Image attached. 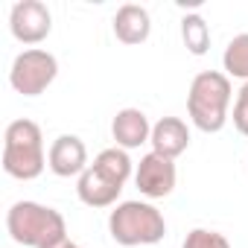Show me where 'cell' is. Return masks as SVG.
<instances>
[{"label":"cell","instance_id":"cell-8","mask_svg":"<svg viewBox=\"0 0 248 248\" xmlns=\"http://www.w3.org/2000/svg\"><path fill=\"white\" fill-rule=\"evenodd\" d=\"M175 181H178L175 161H170L158 152H149L140 158L138 172H135V184L146 199H167L175 190Z\"/></svg>","mask_w":248,"mask_h":248},{"label":"cell","instance_id":"cell-11","mask_svg":"<svg viewBox=\"0 0 248 248\" xmlns=\"http://www.w3.org/2000/svg\"><path fill=\"white\" fill-rule=\"evenodd\" d=\"M111 135L120 149H138V146L149 143V138H152L149 117L140 108H123V111H117V117L111 123Z\"/></svg>","mask_w":248,"mask_h":248},{"label":"cell","instance_id":"cell-4","mask_svg":"<svg viewBox=\"0 0 248 248\" xmlns=\"http://www.w3.org/2000/svg\"><path fill=\"white\" fill-rule=\"evenodd\" d=\"M44 135L35 120H12L3 135V170L18 181H32L44 172Z\"/></svg>","mask_w":248,"mask_h":248},{"label":"cell","instance_id":"cell-9","mask_svg":"<svg viewBox=\"0 0 248 248\" xmlns=\"http://www.w3.org/2000/svg\"><path fill=\"white\" fill-rule=\"evenodd\" d=\"M47 167L59 178H79L91 164H88V149L76 135H59L47 152Z\"/></svg>","mask_w":248,"mask_h":248},{"label":"cell","instance_id":"cell-16","mask_svg":"<svg viewBox=\"0 0 248 248\" xmlns=\"http://www.w3.org/2000/svg\"><path fill=\"white\" fill-rule=\"evenodd\" d=\"M233 126L239 135L248 138V82H242L239 93H236V102H233Z\"/></svg>","mask_w":248,"mask_h":248},{"label":"cell","instance_id":"cell-10","mask_svg":"<svg viewBox=\"0 0 248 248\" xmlns=\"http://www.w3.org/2000/svg\"><path fill=\"white\" fill-rule=\"evenodd\" d=\"M149 143H152V152L175 161L190 146V129H187V123L178 120V117H161L155 126H152Z\"/></svg>","mask_w":248,"mask_h":248},{"label":"cell","instance_id":"cell-17","mask_svg":"<svg viewBox=\"0 0 248 248\" xmlns=\"http://www.w3.org/2000/svg\"><path fill=\"white\" fill-rule=\"evenodd\" d=\"M53 248H82V245H76V242H70V239H64V242H59V245H53Z\"/></svg>","mask_w":248,"mask_h":248},{"label":"cell","instance_id":"cell-6","mask_svg":"<svg viewBox=\"0 0 248 248\" xmlns=\"http://www.w3.org/2000/svg\"><path fill=\"white\" fill-rule=\"evenodd\" d=\"M59 76V62L53 53L47 50H38V47H30L24 53L15 56L12 62V70H9V82L18 93L24 96H38L44 93Z\"/></svg>","mask_w":248,"mask_h":248},{"label":"cell","instance_id":"cell-14","mask_svg":"<svg viewBox=\"0 0 248 248\" xmlns=\"http://www.w3.org/2000/svg\"><path fill=\"white\" fill-rule=\"evenodd\" d=\"M181 38H184V47L193 56H204L210 50V27H207V21L202 15H184Z\"/></svg>","mask_w":248,"mask_h":248},{"label":"cell","instance_id":"cell-13","mask_svg":"<svg viewBox=\"0 0 248 248\" xmlns=\"http://www.w3.org/2000/svg\"><path fill=\"white\" fill-rule=\"evenodd\" d=\"M222 64H225V76L248 82V32H239L228 41Z\"/></svg>","mask_w":248,"mask_h":248},{"label":"cell","instance_id":"cell-1","mask_svg":"<svg viewBox=\"0 0 248 248\" xmlns=\"http://www.w3.org/2000/svg\"><path fill=\"white\" fill-rule=\"evenodd\" d=\"M132 178V158L126 149L120 146H111V149H102L93 164L79 175L76 181V193H79V202L88 204V207H111L126 181Z\"/></svg>","mask_w":248,"mask_h":248},{"label":"cell","instance_id":"cell-12","mask_svg":"<svg viewBox=\"0 0 248 248\" xmlns=\"http://www.w3.org/2000/svg\"><path fill=\"white\" fill-rule=\"evenodd\" d=\"M152 32V18L143 6L138 3H126L120 6L114 15V35L123 44H143Z\"/></svg>","mask_w":248,"mask_h":248},{"label":"cell","instance_id":"cell-7","mask_svg":"<svg viewBox=\"0 0 248 248\" xmlns=\"http://www.w3.org/2000/svg\"><path fill=\"white\" fill-rule=\"evenodd\" d=\"M9 30L21 44H41L53 30V15L41 0H18L9 15Z\"/></svg>","mask_w":248,"mask_h":248},{"label":"cell","instance_id":"cell-2","mask_svg":"<svg viewBox=\"0 0 248 248\" xmlns=\"http://www.w3.org/2000/svg\"><path fill=\"white\" fill-rule=\"evenodd\" d=\"M6 231L27 248H53L67 239L64 216L38 202H15L6 210Z\"/></svg>","mask_w":248,"mask_h":248},{"label":"cell","instance_id":"cell-15","mask_svg":"<svg viewBox=\"0 0 248 248\" xmlns=\"http://www.w3.org/2000/svg\"><path fill=\"white\" fill-rule=\"evenodd\" d=\"M181 248H231V242L216 233V231H207V228H193L184 239Z\"/></svg>","mask_w":248,"mask_h":248},{"label":"cell","instance_id":"cell-3","mask_svg":"<svg viewBox=\"0 0 248 248\" xmlns=\"http://www.w3.org/2000/svg\"><path fill=\"white\" fill-rule=\"evenodd\" d=\"M231 79L219 70H202L193 82H190V93H187V111L190 120L199 132H222L228 123V108H231Z\"/></svg>","mask_w":248,"mask_h":248},{"label":"cell","instance_id":"cell-5","mask_svg":"<svg viewBox=\"0 0 248 248\" xmlns=\"http://www.w3.org/2000/svg\"><path fill=\"white\" fill-rule=\"evenodd\" d=\"M108 231L117 245H155L167 233L164 213L149 202H120L108 216Z\"/></svg>","mask_w":248,"mask_h":248}]
</instances>
